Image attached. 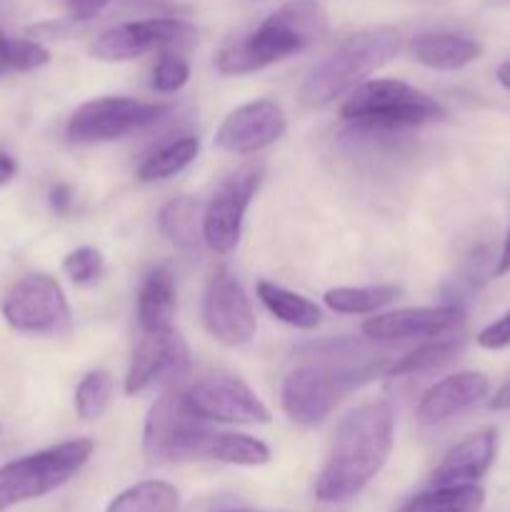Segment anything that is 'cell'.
<instances>
[{
	"instance_id": "cell-1",
	"label": "cell",
	"mask_w": 510,
	"mask_h": 512,
	"mask_svg": "<svg viewBox=\"0 0 510 512\" xmlns=\"http://www.w3.org/2000/svg\"><path fill=\"white\" fill-rule=\"evenodd\" d=\"M395 413L390 400L373 398L360 403L340 420L328 460L315 480V498L343 503L358 495L393 453Z\"/></svg>"
},
{
	"instance_id": "cell-2",
	"label": "cell",
	"mask_w": 510,
	"mask_h": 512,
	"mask_svg": "<svg viewBox=\"0 0 510 512\" xmlns=\"http://www.w3.org/2000/svg\"><path fill=\"white\" fill-rule=\"evenodd\" d=\"M328 13L315 0H293L270 13L253 33L225 45L215 58L223 75H248L298 55L325 38Z\"/></svg>"
},
{
	"instance_id": "cell-3",
	"label": "cell",
	"mask_w": 510,
	"mask_h": 512,
	"mask_svg": "<svg viewBox=\"0 0 510 512\" xmlns=\"http://www.w3.org/2000/svg\"><path fill=\"white\" fill-rule=\"evenodd\" d=\"M400 48H403V35L393 25H375L348 35L303 80L298 90L300 108H325L335 98L365 83V78L375 70L388 65L400 53Z\"/></svg>"
},
{
	"instance_id": "cell-4",
	"label": "cell",
	"mask_w": 510,
	"mask_h": 512,
	"mask_svg": "<svg viewBox=\"0 0 510 512\" xmlns=\"http://www.w3.org/2000/svg\"><path fill=\"white\" fill-rule=\"evenodd\" d=\"M340 118L353 133L388 135L445 118V108L415 85L395 78L365 80L340 105Z\"/></svg>"
},
{
	"instance_id": "cell-5",
	"label": "cell",
	"mask_w": 510,
	"mask_h": 512,
	"mask_svg": "<svg viewBox=\"0 0 510 512\" xmlns=\"http://www.w3.org/2000/svg\"><path fill=\"white\" fill-rule=\"evenodd\" d=\"M323 363L303 365L288 373L280 388V405L285 415L298 425H318L348 398L353 390L378 375L388 373V360H368V363L348 365L345 360L320 358Z\"/></svg>"
},
{
	"instance_id": "cell-6",
	"label": "cell",
	"mask_w": 510,
	"mask_h": 512,
	"mask_svg": "<svg viewBox=\"0 0 510 512\" xmlns=\"http://www.w3.org/2000/svg\"><path fill=\"white\" fill-rule=\"evenodd\" d=\"M93 440L75 438L0 468V512L63 488L88 463Z\"/></svg>"
},
{
	"instance_id": "cell-7",
	"label": "cell",
	"mask_w": 510,
	"mask_h": 512,
	"mask_svg": "<svg viewBox=\"0 0 510 512\" xmlns=\"http://www.w3.org/2000/svg\"><path fill=\"white\" fill-rule=\"evenodd\" d=\"M210 433L213 430L188 405L185 390L170 388L155 400L148 418H145V458L155 460V463L200 458Z\"/></svg>"
},
{
	"instance_id": "cell-8",
	"label": "cell",
	"mask_w": 510,
	"mask_h": 512,
	"mask_svg": "<svg viewBox=\"0 0 510 512\" xmlns=\"http://www.w3.org/2000/svg\"><path fill=\"white\" fill-rule=\"evenodd\" d=\"M170 110L173 108L168 103H150V100L123 98V95L95 98L75 108L65 125V138L73 145L113 143L160 123Z\"/></svg>"
},
{
	"instance_id": "cell-9",
	"label": "cell",
	"mask_w": 510,
	"mask_h": 512,
	"mask_svg": "<svg viewBox=\"0 0 510 512\" xmlns=\"http://www.w3.org/2000/svg\"><path fill=\"white\" fill-rule=\"evenodd\" d=\"M198 40V30L180 18H145L115 25L90 45V55L105 63H125L145 53L188 50Z\"/></svg>"
},
{
	"instance_id": "cell-10",
	"label": "cell",
	"mask_w": 510,
	"mask_h": 512,
	"mask_svg": "<svg viewBox=\"0 0 510 512\" xmlns=\"http://www.w3.org/2000/svg\"><path fill=\"white\" fill-rule=\"evenodd\" d=\"M263 180V165H243L215 188L203 210V243L213 253L228 255L238 248L243 220Z\"/></svg>"
},
{
	"instance_id": "cell-11",
	"label": "cell",
	"mask_w": 510,
	"mask_h": 512,
	"mask_svg": "<svg viewBox=\"0 0 510 512\" xmlns=\"http://www.w3.org/2000/svg\"><path fill=\"white\" fill-rule=\"evenodd\" d=\"M3 318L10 328L28 335H53L68 328L70 305L55 278L25 275L3 300Z\"/></svg>"
},
{
	"instance_id": "cell-12",
	"label": "cell",
	"mask_w": 510,
	"mask_h": 512,
	"mask_svg": "<svg viewBox=\"0 0 510 512\" xmlns=\"http://www.w3.org/2000/svg\"><path fill=\"white\" fill-rule=\"evenodd\" d=\"M200 315H203V325L210 338L228 348H240V345L250 343L258 330V320L250 308L248 295L228 268H218L210 275Z\"/></svg>"
},
{
	"instance_id": "cell-13",
	"label": "cell",
	"mask_w": 510,
	"mask_h": 512,
	"mask_svg": "<svg viewBox=\"0 0 510 512\" xmlns=\"http://www.w3.org/2000/svg\"><path fill=\"white\" fill-rule=\"evenodd\" d=\"M188 405L198 418L233 425H268L270 410L245 383L235 378H203L185 390Z\"/></svg>"
},
{
	"instance_id": "cell-14",
	"label": "cell",
	"mask_w": 510,
	"mask_h": 512,
	"mask_svg": "<svg viewBox=\"0 0 510 512\" xmlns=\"http://www.w3.org/2000/svg\"><path fill=\"white\" fill-rule=\"evenodd\" d=\"M288 130L283 108L268 98L250 100L230 110L215 130V145L230 155H253L278 143Z\"/></svg>"
},
{
	"instance_id": "cell-15",
	"label": "cell",
	"mask_w": 510,
	"mask_h": 512,
	"mask_svg": "<svg viewBox=\"0 0 510 512\" xmlns=\"http://www.w3.org/2000/svg\"><path fill=\"white\" fill-rule=\"evenodd\" d=\"M465 320L458 305H433V308H400L393 313L373 315L363 323V335L373 343L395 345L405 340L445 338Z\"/></svg>"
},
{
	"instance_id": "cell-16",
	"label": "cell",
	"mask_w": 510,
	"mask_h": 512,
	"mask_svg": "<svg viewBox=\"0 0 510 512\" xmlns=\"http://www.w3.org/2000/svg\"><path fill=\"white\" fill-rule=\"evenodd\" d=\"M188 360V345L175 330L145 333L130 360L128 375H125V393H145L158 380L183 373L188 368Z\"/></svg>"
},
{
	"instance_id": "cell-17",
	"label": "cell",
	"mask_w": 510,
	"mask_h": 512,
	"mask_svg": "<svg viewBox=\"0 0 510 512\" xmlns=\"http://www.w3.org/2000/svg\"><path fill=\"white\" fill-rule=\"evenodd\" d=\"M498 455V433L493 428H485L473 433L450 448L433 470V488H455V485H475Z\"/></svg>"
},
{
	"instance_id": "cell-18",
	"label": "cell",
	"mask_w": 510,
	"mask_h": 512,
	"mask_svg": "<svg viewBox=\"0 0 510 512\" xmlns=\"http://www.w3.org/2000/svg\"><path fill=\"white\" fill-rule=\"evenodd\" d=\"M490 383L483 373H455L425 390L418 403V420L423 425H438L455 418L463 410L473 408L488 398Z\"/></svg>"
},
{
	"instance_id": "cell-19",
	"label": "cell",
	"mask_w": 510,
	"mask_h": 512,
	"mask_svg": "<svg viewBox=\"0 0 510 512\" xmlns=\"http://www.w3.org/2000/svg\"><path fill=\"white\" fill-rule=\"evenodd\" d=\"M415 63L430 70H463L483 55V45L458 33H420L408 43Z\"/></svg>"
},
{
	"instance_id": "cell-20",
	"label": "cell",
	"mask_w": 510,
	"mask_h": 512,
	"mask_svg": "<svg viewBox=\"0 0 510 512\" xmlns=\"http://www.w3.org/2000/svg\"><path fill=\"white\" fill-rule=\"evenodd\" d=\"M175 308H178V290L170 268L165 265L150 268L138 288V323L143 333L173 330Z\"/></svg>"
},
{
	"instance_id": "cell-21",
	"label": "cell",
	"mask_w": 510,
	"mask_h": 512,
	"mask_svg": "<svg viewBox=\"0 0 510 512\" xmlns=\"http://www.w3.org/2000/svg\"><path fill=\"white\" fill-rule=\"evenodd\" d=\"M255 295L268 308L270 315H275L280 323L290 325V328L315 330L320 320H323V313H320V308L313 300H308L300 293H293V290L283 288L278 283H270V280H260L255 285Z\"/></svg>"
},
{
	"instance_id": "cell-22",
	"label": "cell",
	"mask_w": 510,
	"mask_h": 512,
	"mask_svg": "<svg viewBox=\"0 0 510 512\" xmlns=\"http://www.w3.org/2000/svg\"><path fill=\"white\" fill-rule=\"evenodd\" d=\"M158 228L175 248L195 250L203 240V215H200L198 200L180 195L168 200L158 213Z\"/></svg>"
},
{
	"instance_id": "cell-23",
	"label": "cell",
	"mask_w": 510,
	"mask_h": 512,
	"mask_svg": "<svg viewBox=\"0 0 510 512\" xmlns=\"http://www.w3.org/2000/svg\"><path fill=\"white\" fill-rule=\"evenodd\" d=\"M200 153V140L195 135H180V138L168 140V143L158 145L153 153L143 158L138 165V180L140 183H158V180H168L173 175L183 173Z\"/></svg>"
},
{
	"instance_id": "cell-24",
	"label": "cell",
	"mask_w": 510,
	"mask_h": 512,
	"mask_svg": "<svg viewBox=\"0 0 510 512\" xmlns=\"http://www.w3.org/2000/svg\"><path fill=\"white\" fill-rule=\"evenodd\" d=\"M200 458L218 460L225 465H243V468H258L268 465L273 453L268 445L258 438L243 433H210L203 445Z\"/></svg>"
},
{
	"instance_id": "cell-25",
	"label": "cell",
	"mask_w": 510,
	"mask_h": 512,
	"mask_svg": "<svg viewBox=\"0 0 510 512\" xmlns=\"http://www.w3.org/2000/svg\"><path fill=\"white\" fill-rule=\"evenodd\" d=\"M465 338L463 335H453V338H433L428 340L420 348L410 350L408 355L398 358L395 363H390L388 373L390 378H408V375H425L433 373V370L448 365L455 355L463 350Z\"/></svg>"
},
{
	"instance_id": "cell-26",
	"label": "cell",
	"mask_w": 510,
	"mask_h": 512,
	"mask_svg": "<svg viewBox=\"0 0 510 512\" xmlns=\"http://www.w3.org/2000/svg\"><path fill=\"white\" fill-rule=\"evenodd\" d=\"M180 493L165 480H143L110 500L105 512H178Z\"/></svg>"
},
{
	"instance_id": "cell-27",
	"label": "cell",
	"mask_w": 510,
	"mask_h": 512,
	"mask_svg": "<svg viewBox=\"0 0 510 512\" xmlns=\"http://www.w3.org/2000/svg\"><path fill=\"white\" fill-rule=\"evenodd\" d=\"M398 285H368V288H330L323 295L325 305L340 315H373L398 300Z\"/></svg>"
},
{
	"instance_id": "cell-28",
	"label": "cell",
	"mask_w": 510,
	"mask_h": 512,
	"mask_svg": "<svg viewBox=\"0 0 510 512\" xmlns=\"http://www.w3.org/2000/svg\"><path fill=\"white\" fill-rule=\"evenodd\" d=\"M485 493L478 485H455V488H430L415 495L400 512H480Z\"/></svg>"
},
{
	"instance_id": "cell-29",
	"label": "cell",
	"mask_w": 510,
	"mask_h": 512,
	"mask_svg": "<svg viewBox=\"0 0 510 512\" xmlns=\"http://www.w3.org/2000/svg\"><path fill=\"white\" fill-rule=\"evenodd\" d=\"M113 400V380L105 370H93L75 388V413L80 420H98Z\"/></svg>"
},
{
	"instance_id": "cell-30",
	"label": "cell",
	"mask_w": 510,
	"mask_h": 512,
	"mask_svg": "<svg viewBox=\"0 0 510 512\" xmlns=\"http://www.w3.org/2000/svg\"><path fill=\"white\" fill-rule=\"evenodd\" d=\"M190 80V65L175 50H165L158 55L153 68V88L158 93H178L185 83Z\"/></svg>"
},
{
	"instance_id": "cell-31",
	"label": "cell",
	"mask_w": 510,
	"mask_h": 512,
	"mask_svg": "<svg viewBox=\"0 0 510 512\" xmlns=\"http://www.w3.org/2000/svg\"><path fill=\"white\" fill-rule=\"evenodd\" d=\"M103 268H105L103 255H100V250L90 248V245L70 250L63 260L65 275L78 285H88L93 283V280H98L100 273H103Z\"/></svg>"
},
{
	"instance_id": "cell-32",
	"label": "cell",
	"mask_w": 510,
	"mask_h": 512,
	"mask_svg": "<svg viewBox=\"0 0 510 512\" xmlns=\"http://www.w3.org/2000/svg\"><path fill=\"white\" fill-rule=\"evenodd\" d=\"M50 63V50L43 43L30 38L8 40V65L15 73H30Z\"/></svg>"
},
{
	"instance_id": "cell-33",
	"label": "cell",
	"mask_w": 510,
	"mask_h": 512,
	"mask_svg": "<svg viewBox=\"0 0 510 512\" xmlns=\"http://www.w3.org/2000/svg\"><path fill=\"white\" fill-rule=\"evenodd\" d=\"M478 345L485 350H503L510 345V310L478 333Z\"/></svg>"
},
{
	"instance_id": "cell-34",
	"label": "cell",
	"mask_w": 510,
	"mask_h": 512,
	"mask_svg": "<svg viewBox=\"0 0 510 512\" xmlns=\"http://www.w3.org/2000/svg\"><path fill=\"white\" fill-rule=\"evenodd\" d=\"M48 205L55 215H68L73 208V188L68 183H55L48 193Z\"/></svg>"
},
{
	"instance_id": "cell-35",
	"label": "cell",
	"mask_w": 510,
	"mask_h": 512,
	"mask_svg": "<svg viewBox=\"0 0 510 512\" xmlns=\"http://www.w3.org/2000/svg\"><path fill=\"white\" fill-rule=\"evenodd\" d=\"M65 3H68L75 20H90L103 13L110 5V0H65Z\"/></svg>"
},
{
	"instance_id": "cell-36",
	"label": "cell",
	"mask_w": 510,
	"mask_h": 512,
	"mask_svg": "<svg viewBox=\"0 0 510 512\" xmlns=\"http://www.w3.org/2000/svg\"><path fill=\"white\" fill-rule=\"evenodd\" d=\"M15 175H18V160L0 150V188L8 185Z\"/></svg>"
},
{
	"instance_id": "cell-37",
	"label": "cell",
	"mask_w": 510,
	"mask_h": 512,
	"mask_svg": "<svg viewBox=\"0 0 510 512\" xmlns=\"http://www.w3.org/2000/svg\"><path fill=\"white\" fill-rule=\"evenodd\" d=\"M493 273H495V278H503V275L510 273V230H508V235H505L503 250H500L498 263H495Z\"/></svg>"
},
{
	"instance_id": "cell-38",
	"label": "cell",
	"mask_w": 510,
	"mask_h": 512,
	"mask_svg": "<svg viewBox=\"0 0 510 512\" xmlns=\"http://www.w3.org/2000/svg\"><path fill=\"white\" fill-rule=\"evenodd\" d=\"M490 408L493 410H508L510 408V380L490 398Z\"/></svg>"
},
{
	"instance_id": "cell-39",
	"label": "cell",
	"mask_w": 510,
	"mask_h": 512,
	"mask_svg": "<svg viewBox=\"0 0 510 512\" xmlns=\"http://www.w3.org/2000/svg\"><path fill=\"white\" fill-rule=\"evenodd\" d=\"M8 40H10L8 35L0 30V78H3V75L10 70V65H8Z\"/></svg>"
},
{
	"instance_id": "cell-40",
	"label": "cell",
	"mask_w": 510,
	"mask_h": 512,
	"mask_svg": "<svg viewBox=\"0 0 510 512\" xmlns=\"http://www.w3.org/2000/svg\"><path fill=\"white\" fill-rule=\"evenodd\" d=\"M495 78H498V83L503 85L505 90H510V60H505V63L498 65V70H495Z\"/></svg>"
}]
</instances>
